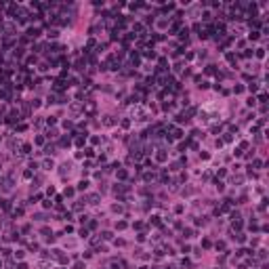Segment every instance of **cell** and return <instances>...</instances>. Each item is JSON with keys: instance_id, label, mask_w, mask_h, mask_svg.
<instances>
[{"instance_id": "3957f363", "label": "cell", "mask_w": 269, "mask_h": 269, "mask_svg": "<svg viewBox=\"0 0 269 269\" xmlns=\"http://www.w3.org/2000/svg\"><path fill=\"white\" fill-rule=\"evenodd\" d=\"M55 88L61 91V88H63V80H57V82H55Z\"/></svg>"}, {"instance_id": "7a4b0ae2", "label": "cell", "mask_w": 269, "mask_h": 269, "mask_svg": "<svg viewBox=\"0 0 269 269\" xmlns=\"http://www.w3.org/2000/svg\"><path fill=\"white\" fill-rule=\"evenodd\" d=\"M156 158H158L160 162H164V160H166V149H158V156H156Z\"/></svg>"}, {"instance_id": "5b68a950", "label": "cell", "mask_w": 269, "mask_h": 269, "mask_svg": "<svg viewBox=\"0 0 269 269\" xmlns=\"http://www.w3.org/2000/svg\"><path fill=\"white\" fill-rule=\"evenodd\" d=\"M44 168H53V160H46L44 162Z\"/></svg>"}, {"instance_id": "277c9868", "label": "cell", "mask_w": 269, "mask_h": 269, "mask_svg": "<svg viewBox=\"0 0 269 269\" xmlns=\"http://www.w3.org/2000/svg\"><path fill=\"white\" fill-rule=\"evenodd\" d=\"M88 200H91V204H97V202H99V196H91Z\"/></svg>"}, {"instance_id": "6da1fadb", "label": "cell", "mask_w": 269, "mask_h": 269, "mask_svg": "<svg viewBox=\"0 0 269 269\" xmlns=\"http://www.w3.org/2000/svg\"><path fill=\"white\" fill-rule=\"evenodd\" d=\"M50 254H53V257L57 259V261H59V263H67V259H65V257L61 254V250H53V252H50Z\"/></svg>"}]
</instances>
